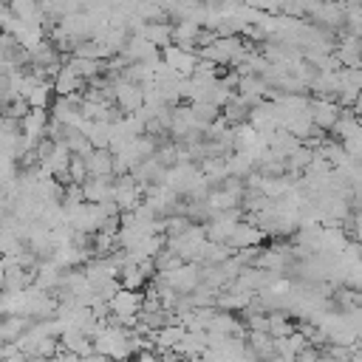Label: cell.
<instances>
[{
	"instance_id": "6da1fadb",
	"label": "cell",
	"mask_w": 362,
	"mask_h": 362,
	"mask_svg": "<svg viewBox=\"0 0 362 362\" xmlns=\"http://www.w3.org/2000/svg\"><path fill=\"white\" fill-rule=\"evenodd\" d=\"M110 314L124 325V328H133L136 325V314L141 308V291H130V288H119L110 300Z\"/></svg>"
},
{
	"instance_id": "7a4b0ae2",
	"label": "cell",
	"mask_w": 362,
	"mask_h": 362,
	"mask_svg": "<svg viewBox=\"0 0 362 362\" xmlns=\"http://www.w3.org/2000/svg\"><path fill=\"white\" fill-rule=\"evenodd\" d=\"M158 280H164L170 288H175L178 294H189L198 283H201V263H181L170 272H161L156 274Z\"/></svg>"
},
{
	"instance_id": "3957f363",
	"label": "cell",
	"mask_w": 362,
	"mask_h": 362,
	"mask_svg": "<svg viewBox=\"0 0 362 362\" xmlns=\"http://www.w3.org/2000/svg\"><path fill=\"white\" fill-rule=\"evenodd\" d=\"M113 201H116L119 212L133 209V206L141 201V184H136L130 173H124V175H113Z\"/></svg>"
},
{
	"instance_id": "277c9868",
	"label": "cell",
	"mask_w": 362,
	"mask_h": 362,
	"mask_svg": "<svg viewBox=\"0 0 362 362\" xmlns=\"http://www.w3.org/2000/svg\"><path fill=\"white\" fill-rule=\"evenodd\" d=\"M158 57H161L178 76H192V68H195V62H198V54H195V51H187V48H181V45H175V42L164 45Z\"/></svg>"
},
{
	"instance_id": "5b68a950",
	"label": "cell",
	"mask_w": 362,
	"mask_h": 362,
	"mask_svg": "<svg viewBox=\"0 0 362 362\" xmlns=\"http://www.w3.org/2000/svg\"><path fill=\"white\" fill-rule=\"evenodd\" d=\"M308 116H311V124L317 130H331L337 116H339V105L334 99H325V96H314L308 102Z\"/></svg>"
},
{
	"instance_id": "8992f818",
	"label": "cell",
	"mask_w": 362,
	"mask_h": 362,
	"mask_svg": "<svg viewBox=\"0 0 362 362\" xmlns=\"http://www.w3.org/2000/svg\"><path fill=\"white\" fill-rule=\"evenodd\" d=\"M263 229H257L255 223H243V221H238L235 223V229H232V235H229V240H226V246L235 252V249H246V246H260V240H263Z\"/></svg>"
},
{
	"instance_id": "52a82bcc",
	"label": "cell",
	"mask_w": 362,
	"mask_h": 362,
	"mask_svg": "<svg viewBox=\"0 0 362 362\" xmlns=\"http://www.w3.org/2000/svg\"><path fill=\"white\" fill-rule=\"evenodd\" d=\"M85 167H88V178H99V175H113V153L107 147H93L85 156Z\"/></svg>"
},
{
	"instance_id": "ba28073f",
	"label": "cell",
	"mask_w": 362,
	"mask_h": 362,
	"mask_svg": "<svg viewBox=\"0 0 362 362\" xmlns=\"http://www.w3.org/2000/svg\"><path fill=\"white\" fill-rule=\"evenodd\" d=\"M51 88L54 96H68V93H79L85 88V79H79L68 65H59V71L51 76Z\"/></svg>"
},
{
	"instance_id": "9c48e42d",
	"label": "cell",
	"mask_w": 362,
	"mask_h": 362,
	"mask_svg": "<svg viewBox=\"0 0 362 362\" xmlns=\"http://www.w3.org/2000/svg\"><path fill=\"white\" fill-rule=\"evenodd\" d=\"M141 37H144L150 45H156V48L161 51L164 45L173 42V23H167V20H150V23H144Z\"/></svg>"
},
{
	"instance_id": "30bf717a",
	"label": "cell",
	"mask_w": 362,
	"mask_h": 362,
	"mask_svg": "<svg viewBox=\"0 0 362 362\" xmlns=\"http://www.w3.org/2000/svg\"><path fill=\"white\" fill-rule=\"evenodd\" d=\"M59 348L74 351V354H79V356H85V354H90V351H93L90 337H88V334H82L79 328H65V331L59 334Z\"/></svg>"
},
{
	"instance_id": "8fae6325",
	"label": "cell",
	"mask_w": 362,
	"mask_h": 362,
	"mask_svg": "<svg viewBox=\"0 0 362 362\" xmlns=\"http://www.w3.org/2000/svg\"><path fill=\"white\" fill-rule=\"evenodd\" d=\"M116 280H119V286H122V288H130V291H139V288L147 283L144 272H141V269H139V263H133V260H127L124 266H119Z\"/></svg>"
},
{
	"instance_id": "7c38bea8",
	"label": "cell",
	"mask_w": 362,
	"mask_h": 362,
	"mask_svg": "<svg viewBox=\"0 0 362 362\" xmlns=\"http://www.w3.org/2000/svg\"><path fill=\"white\" fill-rule=\"evenodd\" d=\"M79 79H93V76H99L102 71H105V62L102 59H88V57H71L68 62H65Z\"/></svg>"
},
{
	"instance_id": "4fadbf2b",
	"label": "cell",
	"mask_w": 362,
	"mask_h": 362,
	"mask_svg": "<svg viewBox=\"0 0 362 362\" xmlns=\"http://www.w3.org/2000/svg\"><path fill=\"white\" fill-rule=\"evenodd\" d=\"M246 116H249V105L235 93L223 107H221V119L229 124V127H235V124H240V122H246Z\"/></svg>"
},
{
	"instance_id": "5bb4252c",
	"label": "cell",
	"mask_w": 362,
	"mask_h": 362,
	"mask_svg": "<svg viewBox=\"0 0 362 362\" xmlns=\"http://www.w3.org/2000/svg\"><path fill=\"white\" fill-rule=\"evenodd\" d=\"M25 102H28V107H42V110H48L51 102H54V88H51V82H48V79H45V82H37V85L28 90Z\"/></svg>"
},
{
	"instance_id": "9a60e30c",
	"label": "cell",
	"mask_w": 362,
	"mask_h": 362,
	"mask_svg": "<svg viewBox=\"0 0 362 362\" xmlns=\"http://www.w3.org/2000/svg\"><path fill=\"white\" fill-rule=\"evenodd\" d=\"M85 139L90 141V147H107V141H110V122L107 119H93L88 133H85Z\"/></svg>"
},
{
	"instance_id": "2e32d148",
	"label": "cell",
	"mask_w": 362,
	"mask_h": 362,
	"mask_svg": "<svg viewBox=\"0 0 362 362\" xmlns=\"http://www.w3.org/2000/svg\"><path fill=\"white\" fill-rule=\"evenodd\" d=\"M68 178H71V184H82L85 178H88V167H85V158L82 156H71V161H68Z\"/></svg>"
},
{
	"instance_id": "e0dca14e",
	"label": "cell",
	"mask_w": 362,
	"mask_h": 362,
	"mask_svg": "<svg viewBox=\"0 0 362 362\" xmlns=\"http://www.w3.org/2000/svg\"><path fill=\"white\" fill-rule=\"evenodd\" d=\"M136 362H158L156 351H136Z\"/></svg>"
},
{
	"instance_id": "ac0fdd59",
	"label": "cell",
	"mask_w": 362,
	"mask_h": 362,
	"mask_svg": "<svg viewBox=\"0 0 362 362\" xmlns=\"http://www.w3.org/2000/svg\"><path fill=\"white\" fill-rule=\"evenodd\" d=\"M178 362H195V359H187V356H178Z\"/></svg>"
},
{
	"instance_id": "d6986e66",
	"label": "cell",
	"mask_w": 362,
	"mask_h": 362,
	"mask_svg": "<svg viewBox=\"0 0 362 362\" xmlns=\"http://www.w3.org/2000/svg\"><path fill=\"white\" fill-rule=\"evenodd\" d=\"M334 3H342V0H334Z\"/></svg>"
}]
</instances>
